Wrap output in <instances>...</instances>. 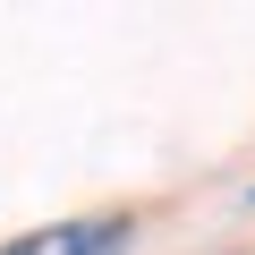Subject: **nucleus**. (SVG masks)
Segmentation results:
<instances>
[{
    "label": "nucleus",
    "instance_id": "obj_1",
    "mask_svg": "<svg viewBox=\"0 0 255 255\" xmlns=\"http://www.w3.org/2000/svg\"><path fill=\"white\" fill-rule=\"evenodd\" d=\"M128 247V221H51V230H26L0 255H119Z\"/></svg>",
    "mask_w": 255,
    "mask_h": 255
}]
</instances>
